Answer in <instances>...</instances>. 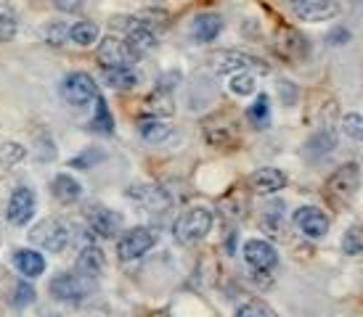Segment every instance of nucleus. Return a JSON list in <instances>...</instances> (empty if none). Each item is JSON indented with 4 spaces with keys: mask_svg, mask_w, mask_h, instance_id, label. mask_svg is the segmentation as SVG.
Instances as JSON below:
<instances>
[{
    "mask_svg": "<svg viewBox=\"0 0 363 317\" xmlns=\"http://www.w3.org/2000/svg\"><path fill=\"white\" fill-rule=\"evenodd\" d=\"M212 230V212L207 207H191L181 212L175 225H172V236L183 246H194L202 238H207V233Z\"/></svg>",
    "mask_w": 363,
    "mask_h": 317,
    "instance_id": "1",
    "label": "nucleus"
},
{
    "mask_svg": "<svg viewBox=\"0 0 363 317\" xmlns=\"http://www.w3.org/2000/svg\"><path fill=\"white\" fill-rule=\"evenodd\" d=\"M358 185H361L358 164H345L326 180V198L332 201L334 207H347L355 198V193H358Z\"/></svg>",
    "mask_w": 363,
    "mask_h": 317,
    "instance_id": "2",
    "label": "nucleus"
},
{
    "mask_svg": "<svg viewBox=\"0 0 363 317\" xmlns=\"http://www.w3.org/2000/svg\"><path fill=\"white\" fill-rule=\"evenodd\" d=\"M157 241H160V236L154 228H133L128 233H122L117 241V257L122 262H135L143 254H149L157 246Z\"/></svg>",
    "mask_w": 363,
    "mask_h": 317,
    "instance_id": "3",
    "label": "nucleus"
},
{
    "mask_svg": "<svg viewBox=\"0 0 363 317\" xmlns=\"http://www.w3.org/2000/svg\"><path fill=\"white\" fill-rule=\"evenodd\" d=\"M30 238L38 248L56 254V251H64V248H67V243L72 241V233L67 222H61V219H56V217H48L32 230Z\"/></svg>",
    "mask_w": 363,
    "mask_h": 317,
    "instance_id": "4",
    "label": "nucleus"
},
{
    "mask_svg": "<svg viewBox=\"0 0 363 317\" xmlns=\"http://www.w3.org/2000/svg\"><path fill=\"white\" fill-rule=\"evenodd\" d=\"M242 254L247 267L252 270L255 275H271L273 270H276V265H279V254H276L273 243L262 241V238H250L244 243Z\"/></svg>",
    "mask_w": 363,
    "mask_h": 317,
    "instance_id": "5",
    "label": "nucleus"
},
{
    "mask_svg": "<svg viewBox=\"0 0 363 317\" xmlns=\"http://www.w3.org/2000/svg\"><path fill=\"white\" fill-rule=\"evenodd\" d=\"M61 93H64V98L69 100L72 106H88L96 100L99 96V85H96V79L88 74V71H72L69 77L64 79V85H61Z\"/></svg>",
    "mask_w": 363,
    "mask_h": 317,
    "instance_id": "6",
    "label": "nucleus"
},
{
    "mask_svg": "<svg viewBox=\"0 0 363 317\" xmlns=\"http://www.w3.org/2000/svg\"><path fill=\"white\" fill-rule=\"evenodd\" d=\"M35 209H38V198L32 193V188L19 185L13 188L9 198V207H6V219H9L13 228H24L30 225V219L35 217Z\"/></svg>",
    "mask_w": 363,
    "mask_h": 317,
    "instance_id": "7",
    "label": "nucleus"
},
{
    "mask_svg": "<svg viewBox=\"0 0 363 317\" xmlns=\"http://www.w3.org/2000/svg\"><path fill=\"white\" fill-rule=\"evenodd\" d=\"M51 296L67 304H80L88 296V280L80 277L77 272H59L51 277Z\"/></svg>",
    "mask_w": 363,
    "mask_h": 317,
    "instance_id": "8",
    "label": "nucleus"
},
{
    "mask_svg": "<svg viewBox=\"0 0 363 317\" xmlns=\"http://www.w3.org/2000/svg\"><path fill=\"white\" fill-rule=\"evenodd\" d=\"M133 24L128 27V35H125V45L130 50L133 59H141L146 53H152L157 48V32L152 30L149 21L141 19H130Z\"/></svg>",
    "mask_w": 363,
    "mask_h": 317,
    "instance_id": "9",
    "label": "nucleus"
},
{
    "mask_svg": "<svg viewBox=\"0 0 363 317\" xmlns=\"http://www.w3.org/2000/svg\"><path fill=\"white\" fill-rule=\"evenodd\" d=\"M262 61L250 56V53H242V50H220L212 56V67L220 74H233V71H250V69H265L260 67Z\"/></svg>",
    "mask_w": 363,
    "mask_h": 317,
    "instance_id": "10",
    "label": "nucleus"
},
{
    "mask_svg": "<svg viewBox=\"0 0 363 317\" xmlns=\"http://www.w3.org/2000/svg\"><path fill=\"white\" fill-rule=\"evenodd\" d=\"M294 225L308 238H323L329 233V217L318 207H300L294 212Z\"/></svg>",
    "mask_w": 363,
    "mask_h": 317,
    "instance_id": "11",
    "label": "nucleus"
},
{
    "mask_svg": "<svg viewBox=\"0 0 363 317\" xmlns=\"http://www.w3.org/2000/svg\"><path fill=\"white\" fill-rule=\"evenodd\" d=\"M88 228L99 238H114L122 230V217L114 209L93 207L91 212H88Z\"/></svg>",
    "mask_w": 363,
    "mask_h": 317,
    "instance_id": "12",
    "label": "nucleus"
},
{
    "mask_svg": "<svg viewBox=\"0 0 363 317\" xmlns=\"http://www.w3.org/2000/svg\"><path fill=\"white\" fill-rule=\"evenodd\" d=\"M99 64L101 67H125V64H130L133 56L128 45H125V40L114 38V35H106V38L99 42Z\"/></svg>",
    "mask_w": 363,
    "mask_h": 317,
    "instance_id": "13",
    "label": "nucleus"
},
{
    "mask_svg": "<svg viewBox=\"0 0 363 317\" xmlns=\"http://www.w3.org/2000/svg\"><path fill=\"white\" fill-rule=\"evenodd\" d=\"M74 272L85 280H99L104 272V251L96 243H88V246L80 248L77 254V262H74Z\"/></svg>",
    "mask_w": 363,
    "mask_h": 317,
    "instance_id": "14",
    "label": "nucleus"
},
{
    "mask_svg": "<svg viewBox=\"0 0 363 317\" xmlns=\"http://www.w3.org/2000/svg\"><path fill=\"white\" fill-rule=\"evenodd\" d=\"M250 185H252L255 193H260V196H271V193L284 190V185H286V175L276 167H262V169L255 172L252 178H250Z\"/></svg>",
    "mask_w": 363,
    "mask_h": 317,
    "instance_id": "15",
    "label": "nucleus"
},
{
    "mask_svg": "<svg viewBox=\"0 0 363 317\" xmlns=\"http://www.w3.org/2000/svg\"><path fill=\"white\" fill-rule=\"evenodd\" d=\"M13 267L19 270L27 280H32V277L45 272V257L38 248H16L13 251Z\"/></svg>",
    "mask_w": 363,
    "mask_h": 317,
    "instance_id": "16",
    "label": "nucleus"
},
{
    "mask_svg": "<svg viewBox=\"0 0 363 317\" xmlns=\"http://www.w3.org/2000/svg\"><path fill=\"white\" fill-rule=\"evenodd\" d=\"M220 32H223L220 13H199L191 21V35L196 42H215Z\"/></svg>",
    "mask_w": 363,
    "mask_h": 317,
    "instance_id": "17",
    "label": "nucleus"
},
{
    "mask_svg": "<svg viewBox=\"0 0 363 317\" xmlns=\"http://www.w3.org/2000/svg\"><path fill=\"white\" fill-rule=\"evenodd\" d=\"M51 190H53V196H56V201L64 204V207H69V204H74V201L82 198V185L77 183V178H72L67 172H61V175L53 178Z\"/></svg>",
    "mask_w": 363,
    "mask_h": 317,
    "instance_id": "18",
    "label": "nucleus"
},
{
    "mask_svg": "<svg viewBox=\"0 0 363 317\" xmlns=\"http://www.w3.org/2000/svg\"><path fill=\"white\" fill-rule=\"evenodd\" d=\"M138 132H141V138L146 143H152V146H160L164 140H170L172 135V127L170 125H164L160 117H141L138 119Z\"/></svg>",
    "mask_w": 363,
    "mask_h": 317,
    "instance_id": "19",
    "label": "nucleus"
},
{
    "mask_svg": "<svg viewBox=\"0 0 363 317\" xmlns=\"http://www.w3.org/2000/svg\"><path fill=\"white\" fill-rule=\"evenodd\" d=\"M294 13H297V19L303 21H323L332 19L337 13V3L334 0H311V3L294 6Z\"/></svg>",
    "mask_w": 363,
    "mask_h": 317,
    "instance_id": "20",
    "label": "nucleus"
},
{
    "mask_svg": "<svg viewBox=\"0 0 363 317\" xmlns=\"http://www.w3.org/2000/svg\"><path fill=\"white\" fill-rule=\"evenodd\" d=\"M276 50L281 53L284 59L297 61V59H303L305 53H308V42H305V38L300 35V32L284 30L281 38H279V45H276Z\"/></svg>",
    "mask_w": 363,
    "mask_h": 317,
    "instance_id": "21",
    "label": "nucleus"
},
{
    "mask_svg": "<svg viewBox=\"0 0 363 317\" xmlns=\"http://www.w3.org/2000/svg\"><path fill=\"white\" fill-rule=\"evenodd\" d=\"M104 82L114 90H133L138 85V74L133 67H104Z\"/></svg>",
    "mask_w": 363,
    "mask_h": 317,
    "instance_id": "22",
    "label": "nucleus"
},
{
    "mask_svg": "<svg viewBox=\"0 0 363 317\" xmlns=\"http://www.w3.org/2000/svg\"><path fill=\"white\" fill-rule=\"evenodd\" d=\"M175 111V98H172L170 90L164 88H154V93L146 98V114L149 117H170Z\"/></svg>",
    "mask_w": 363,
    "mask_h": 317,
    "instance_id": "23",
    "label": "nucleus"
},
{
    "mask_svg": "<svg viewBox=\"0 0 363 317\" xmlns=\"http://www.w3.org/2000/svg\"><path fill=\"white\" fill-rule=\"evenodd\" d=\"M93 103H96V106H93L91 129L96 135H111V132H114V117H111V111H109V106H106L104 96H96Z\"/></svg>",
    "mask_w": 363,
    "mask_h": 317,
    "instance_id": "24",
    "label": "nucleus"
},
{
    "mask_svg": "<svg viewBox=\"0 0 363 317\" xmlns=\"http://www.w3.org/2000/svg\"><path fill=\"white\" fill-rule=\"evenodd\" d=\"M247 119L252 122L255 127H268V122H271V98L260 93L257 98L250 103V109H247Z\"/></svg>",
    "mask_w": 363,
    "mask_h": 317,
    "instance_id": "25",
    "label": "nucleus"
},
{
    "mask_svg": "<svg viewBox=\"0 0 363 317\" xmlns=\"http://www.w3.org/2000/svg\"><path fill=\"white\" fill-rule=\"evenodd\" d=\"M69 40L74 45L88 48L93 42H99V27H96L93 21H74L69 27Z\"/></svg>",
    "mask_w": 363,
    "mask_h": 317,
    "instance_id": "26",
    "label": "nucleus"
},
{
    "mask_svg": "<svg viewBox=\"0 0 363 317\" xmlns=\"http://www.w3.org/2000/svg\"><path fill=\"white\" fill-rule=\"evenodd\" d=\"M19 32V16L11 6H0V42H11Z\"/></svg>",
    "mask_w": 363,
    "mask_h": 317,
    "instance_id": "27",
    "label": "nucleus"
},
{
    "mask_svg": "<svg viewBox=\"0 0 363 317\" xmlns=\"http://www.w3.org/2000/svg\"><path fill=\"white\" fill-rule=\"evenodd\" d=\"M228 90L233 96H252L257 90V79L252 77V71H233L228 79Z\"/></svg>",
    "mask_w": 363,
    "mask_h": 317,
    "instance_id": "28",
    "label": "nucleus"
},
{
    "mask_svg": "<svg viewBox=\"0 0 363 317\" xmlns=\"http://www.w3.org/2000/svg\"><path fill=\"white\" fill-rule=\"evenodd\" d=\"M332 149H334V132L332 129H321V132H315V135L311 138V143H308V154H311L313 158L326 156Z\"/></svg>",
    "mask_w": 363,
    "mask_h": 317,
    "instance_id": "29",
    "label": "nucleus"
},
{
    "mask_svg": "<svg viewBox=\"0 0 363 317\" xmlns=\"http://www.w3.org/2000/svg\"><path fill=\"white\" fill-rule=\"evenodd\" d=\"M43 38H45L48 45L61 48V45H67V40H69V27H67L64 21H51V24L43 27Z\"/></svg>",
    "mask_w": 363,
    "mask_h": 317,
    "instance_id": "30",
    "label": "nucleus"
},
{
    "mask_svg": "<svg viewBox=\"0 0 363 317\" xmlns=\"http://www.w3.org/2000/svg\"><path fill=\"white\" fill-rule=\"evenodd\" d=\"M35 301V286L30 280H19L13 286V307H30Z\"/></svg>",
    "mask_w": 363,
    "mask_h": 317,
    "instance_id": "31",
    "label": "nucleus"
},
{
    "mask_svg": "<svg viewBox=\"0 0 363 317\" xmlns=\"http://www.w3.org/2000/svg\"><path fill=\"white\" fill-rule=\"evenodd\" d=\"M363 251V236L358 228H350L347 233L342 236V254L347 257H358Z\"/></svg>",
    "mask_w": 363,
    "mask_h": 317,
    "instance_id": "32",
    "label": "nucleus"
},
{
    "mask_svg": "<svg viewBox=\"0 0 363 317\" xmlns=\"http://www.w3.org/2000/svg\"><path fill=\"white\" fill-rule=\"evenodd\" d=\"M342 132H345V135H350L353 140H361L363 138L361 114H345V117H342Z\"/></svg>",
    "mask_w": 363,
    "mask_h": 317,
    "instance_id": "33",
    "label": "nucleus"
},
{
    "mask_svg": "<svg viewBox=\"0 0 363 317\" xmlns=\"http://www.w3.org/2000/svg\"><path fill=\"white\" fill-rule=\"evenodd\" d=\"M236 317H271V312L262 304H257V301H247V304L236 309Z\"/></svg>",
    "mask_w": 363,
    "mask_h": 317,
    "instance_id": "34",
    "label": "nucleus"
},
{
    "mask_svg": "<svg viewBox=\"0 0 363 317\" xmlns=\"http://www.w3.org/2000/svg\"><path fill=\"white\" fill-rule=\"evenodd\" d=\"M0 158H6V161H19L24 156V149L16 146V143H6V146H0Z\"/></svg>",
    "mask_w": 363,
    "mask_h": 317,
    "instance_id": "35",
    "label": "nucleus"
},
{
    "mask_svg": "<svg viewBox=\"0 0 363 317\" xmlns=\"http://www.w3.org/2000/svg\"><path fill=\"white\" fill-rule=\"evenodd\" d=\"M326 40H329L332 45H345V42L350 40V30H345V27H337V30H334Z\"/></svg>",
    "mask_w": 363,
    "mask_h": 317,
    "instance_id": "36",
    "label": "nucleus"
},
{
    "mask_svg": "<svg viewBox=\"0 0 363 317\" xmlns=\"http://www.w3.org/2000/svg\"><path fill=\"white\" fill-rule=\"evenodd\" d=\"M82 3H85V0H53V6H56L59 11H67V13H72V11H80Z\"/></svg>",
    "mask_w": 363,
    "mask_h": 317,
    "instance_id": "37",
    "label": "nucleus"
},
{
    "mask_svg": "<svg viewBox=\"0 0 363 317\" xmlns=\"http://www.w3.org/2000/svg\"><path fill=\"white\" fill-rule=\"evenodd\" d=\"M40 317H61V315H59V312H51V309H48V312H43Z\"/></svg>",
    "mask_w": 363,
    "mask_h": 317,
    "instance_id": "38",
    "label": "nucleus"
},
{
    "mask_svg": "<svg viewBox=\"0 0 363 317\" xmlns=\"http://www.w3.org/2000/svg\"><path fill=\"white\" fill-rule=\"evenodd\" d=\"M294 6H300V3H311V0H292Z\"/></svg>",
    "mask_w": 363,
    "mask_h": 317,
    "instance_id": "39",
    "label": "nucleus"
}]
</instances>
